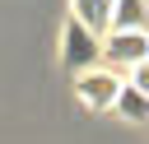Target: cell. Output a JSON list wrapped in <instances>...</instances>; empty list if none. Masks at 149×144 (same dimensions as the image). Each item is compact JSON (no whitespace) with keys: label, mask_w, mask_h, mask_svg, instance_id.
Instances as JSON below:
<instances>
[{"label":"cell","mask_w":149,"mask_h":144,"mask_svg":"<svg viewBox=\"0 0 149 144\" xmlns=\"http://www.w3.org/2000/svg\"><path fill=\"white\" fill-rule=\"evenodd\" d=\"M102 42L107 37H98L93 28H84L79 19H65V28H61V65L79 79V74H88V70H102Z\"/></svg>","instance_id":"obj_1"},{"label":"cell","mask_w":149,"mask_h":144,"mask_svg":"<svg viewBox=\"0 0 149 144\" xmlns=\"http://www.w3.org/2000/svg\"><path fill=\"white\" fill-rule=\"evenodd\" d=\"M126 84H130V79H121L116 70H88V74L74 79V98H79L88 111H107V107H116V98H121Z\"/></svg>","instance_id":"obj_2"},{"label":"cell","mask_w":149,"mask_h":144,"mask_svg":"<svg viewBox=\"0 0 149 144\" xmlns=\"http://www.w3.org/2000/svg\"><path fill=\"white\" fill-rule=\"evenodd\" d=\"M102 60H107V70H140V65H149V33H107V42H102Z\"/></svg>","instance_id":"obj_3"},{"label":"cell","mask_w":149,"mask_h":144,"mask_svg":"<svg viewBox=\"0 0 149 144\" xmlns=\"http://www.w3.org/2000/svg\"><path fill=\"white\" fill-rule=\"evenodd\" d=\"M70 19H79L84 28L107 37L112 23H116V0H70Z\"/></svg>","instance_id":"obj_4"},{"label":"cell","mask_w":149,"mask_h":144,"mask_svg":"<svg viewBox=\"0 0 149 144\" xmlns=\"http://www.w3.org/2000/svg\"><path fill=\"white\" fill-rule=\"evenodd\" d=\"M112 33H149V0H116Z\"/></svg>","instance_id":"obj_5"},{"label":"cell","mask_w":149,"mask_h":144,"mask_svg":"<svg viewBox=\"0 0 149 144\" xmlns=\"http://www.w3.org/2000/svg\"><path fill=\"white\" fill-rule=\"evenodd\" d=\"M116 111H121L126 121H149V93H140L135 84H126L121 98H116Z\"/></svg>","instance_id":"obj_6"},{"label":"cell","mask_w":149,"mask_h":144,"mask_svg":"<svg viewBox=\"0 0 149 144\" xmlns=\"http://www.w3.org/2000/svg\"><path fill=\"white\" fill-rule=\"evenodd\" d=\"M130 84H135V88H140V93H149V65H140V70H135V74H130Z\"/></svg>","instance_id":"obj_7"}]
</instances>
